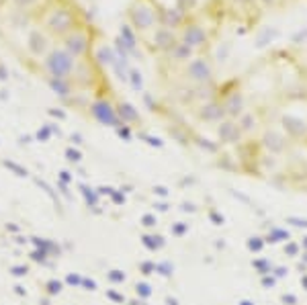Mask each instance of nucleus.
Here are the masks:
<instances>
[{
  "instance_id": "f257e3e1",
  "label": "nucleus",
  "mask_w": 307,
  "mask_h": 305,
  "mask_svg": "<svg viewBox=\"0 0 307 305\" xmlns=\"http://www.w3.org/2000/svg\"><path fill=\"white\" fill-rule=\"evenodd\" d=\"M39 23L53 39L62 41L68 33L84 25V17L74 0H47L39 12Z\"/></svg>"
},
{
  "instance_id": "f03ea898",
  "label": "nucleus",
  "mask_w": 307,
  "mask_h": 305,
  "mask_svg": "<svg viewBox=\"0 0 307 305\" xmlns=\"http://www.w3.org/2000/svg\"><path fill=\"white\" fill-rule=\"evenodd\" d=\"M127 23L146 37L162 25V6L158 0H133L127 8Z\"/></svg>"
},
{
  "instance_id": "7ed1b4c3",
  "label": "nucleus",
  "mask_w": 307,
  "mask_h": 305,
  "mask_svg": "<svg viewBox=\"0 0 307 305\" xmlns=\"http://www.w3.org/2000/svg\"><path fill=\"white\" fill-rule=\"evenodd\" d=\"M178 74H180V84H189V86L217 84V66L213 64L209 53L194 55L187 66L178 68Z\"/></svg>"
},
{
  "instance_id": "20e7f679",
  "label": "nucleus",
  "mask_w": 307,
  "mask_h": 305,
  "mask_svg": "<svg viewBox=\"0 0 307 305\" xmlns=\"http://www.w3.org/2000/svg\"><path fill=\"white\" fill-rule=\"evenodd\" d=\"M78 66V60L70 53L62 43L53 45L51 51L43 58V70L47 72V78H58V80H70Z\"/></svg>"
},
{
  "instance_id": "39448f33",
  "label": "nucleus",
  "mask_w": 307,
  "mask_h": 305,
  "mask_svg": "<svg viewBox=\"0 0 307 305\" xmlns=\"http://www.w3.org/2000/svg\"><path fill=\"white\" fill-rule=\"evenodd\" d=\"M62 45L74 55L76 60H86L92 58L94 51V25L84 23L78 29H74L72 33H68L62 39Z\"/></svg>"
},
{
  "instance_id": "423d86ee",
  "label": "nucleus",
  "mask_w": 307,
  "mask_h": 305,
  "mask_svg": "<svg viewBox=\"0 0 307 305\" xmlns=\"http://www.w3.org/2000/svg\"><path fill=\"white\" fill-rule=\"evenodd\" d=\"M178 39L192 47L197 53H209L213 43V37L209 33V27H205L197 17H191L189 23L178 31Z\"/></svg>"
},
{
  "instance_id": "0eeeda50",
  "label": "nucleus",
  "mask_w": 307,
  "mask_h": 305,
  "mask_svg": "<svg viewBox=\"0 0 307 305\" xmlns=\"http://www.w3.org/2000/svg\"><path fill=\"white\" fill-rule=\"evenodd\" d=\"M178 31L170 29V27H164L160 25L156 31H152L150 35L144 37V43L152 49V51H156V53H168L176 43H178Z\"/></svg>"
},
{
  "instance_id": "6e6552de",
  "label": "nucleus",
  "mask_w": 307,
  "mask_h": 305,
  "mask_svg": "<svg viewBox=\"0 0 307 305\" xmlns=\"http://www.w3.org/2000/svg\"><path fill=\"white\" fill-rule=\"evenodd\" d=\"M51 43H53V37L43 29V27H33L29 31V35H27V47H29V51L33 55H37V58H41V55L45 58L53 47Z\"/></svg>"
},
{
  "instance_id": "1a4fd4ad",
  "label": "nucleus",
  "mask_w": 307,
  "mask_h": 305,
  "mask_svg": "<svg viewBox=\"0 0 307 305\" xmlns=\"http://www.w3.org/2000/svg\"><path fill=\"white\" fill-rule=\"evenodd\" d=\"M194 55H199V53L194 51L192 47H189L187 43H183V41H178V43L168 53H164V64L168 66V68H174V70H178V68L187 66L194 58Z\"/></svg>"
},
{
  "instance_id": "9d476101",
  "label": "nucleus",
  "mask_w": 307,
  "mask_h": 305,
  "mask_svg": "<svg viewBox=\"0 0 307 305\" xmlns=\"http://www.w3.org/2000/svg\"><path fill=\"white\" fill-rule=\"evenodd\" d=\"M192 15H189L187 10H183L180 6H162V25L164 27H170L174 31H180L183 27L189 23Z\"/></svg>"
},
{
  "instance_id": "9b49d317",
  "label": "nucleus",
  "mask_w": 307,
  "mask_h": 305,
  "mask_svg": "<svg viewBox=\"0 0 307 305\" xmlns=\"http://www.w3.org/2000/svg\"><path fill=\"white\" fill-rule=\"evenodd\" d=\"M90 111H92V115H94V119H99L101 123H105V125H119V113L113 109V105H111L109 101H105V99H99V101H94L92 103V107H90Z\"/></svg>"
},
{
  "instance_id": "f8f14e48",
  "label": "nucleus",
  "mask_w": 307,
  "mask_h": 305,
  "mask_svg": "<svg viewBox=\"0 0 307 305\" xmlns=\"http://www.w3.org/2000/svg\"><path fill=\"white\" fill-rule=\"evenodd\" d=\"M119 41L123 43V47L127 49V53L129 55H139V47H137V43H139V33L133 29V27L129 25V23H121L119 25Z\"/></svg>"
},
{
  "instance_id": "ddd939ff",
  "label": "nucleus",
  "mask_w": 307,
  "mask_h": 305,
  "mask_svg": "<svg viewBox=\"0 0 307 305\" xmlns=\"http://www.w3.org/2000/svg\"><path fill=\"white\" fill-rule=\"evenodd\" d=\"M231 53H233L231 41H219V43L211 45V49H209V55H211L215 66H226L231 60Z\"/></svg>"
},
{
  "instance_id": "4468645a",
  "label": "nucleus",
  "mask_w": 307,
  "mask_h": 305,
  "mask_svg": "<svg viewBox=\"0 0 307 305\" xmlns=\"http://www.w3.org/2000/svg\"><path fill=\"white\" fill-rule=\"evenodd\" d=\"M92 60L99 64V66H111V68H113V64H115V60H117L115 47H113V45H107V43L96 45L94 51H92Z\"/></svg>"
},
{
  "instance_id": "2eb2a0df",
  "label": "nucleus",
  "mask_w": 307,
  "mask_h": 305,
  "mask_svg": "<svg viewBox=\"0 0 307 305\" xmlns=\"http://www.w3.org/2000/svg\"><path fill=\"white\" fill-rule=\"evenodd\" d=\"M281 31L276 29V27H260V29L254 33V47L256 49H264L269 47L274 39H278Z\"/></svg>"
},
{
  "instance_id": "dca6fc26",
  "label": "nucleus",
  "mask_w": 307,
  "mask_h": 305,
  "mask_svg": "<svg viewBox=\"0 0 307 305\" xmlns=\"http://www.w3.org/2000/svg\"><path fill=\"white\" fill-rule=\"evenodd\" d=\"M47 82H49V86L58 92V94H62V96H66V94H70L72 92V84H70V80H58V78H47Z\"/></svg>"
},
{
  "instance_id": "f3484780",
  "label": "nucleus",
  "mask_w": 307,
  "mask_h": 305,
  "mask_svg": "<svg viewBox=\"0 0 307 305\" xmlns=\"http://www.w3.org/2000/svg\"><path fill=\"white\" fill-rule=\"evenodd\" d=\"M119 117H121L123 121H137V113H135V109H133L129 103L119 105Z\"/></svg>"
},
{
  "instance_id": "a211bd4d",
  "label": "nucleus",
  "mask_w": 307,
  "mask_h": 305,
  "mask_svg": "<svg viewBox=\"0 0 307 305\" xmlns=\"http://www.w3.org/2000/svg\"><path fill=\"white\" fill-rule=\"evenodd\" d=\"M291 43L293 45H307V25L299 27V29L291 35Z\"/></svg>"
},
{
  "instance_id": "6ab92c4d",
  "label": "nucleus",
  "mask_w": 307,
  "mask_h": 305,
  "mask_svg": "<svg viewBox=\"0 0 307 305\" xmlns=\"http://www.w3.org/2000/svg\"><path fill=\"white\" fill-rule=\"evenodd\" d=\"M129 84L135 90H142V86H144V76H142V72H139L137 68H131V70H129Z\"/></svg>"
},
{
  "instance_id": "aec40b11",
  "label": "nucleus",
  "mask_w": 307,
  "mask_h": 305,
  "mask_svg": "<svg viewBox=\"0 0 307 305\" xmlns=\"http://www.w3.org/2000/svg\"><path fill=\"white\" fill-rule=\"evenodd\" d=\"M174 4L180 6L183 10H187L189 15H192V10L199 6V0H174Z\"/></svg>"
},
{
  "instance_id": "412c9836",
  "label": "nucleus",
  "mask_w": 307,
  "mask_h": 305,
  "mask_svg": "<svg viewBox=\"0 0 307 305\" xmlns=\"http://www.w3.org/2000/svg\"><path fill=\"white\" fill-rule=\"evenodd\" d=\"M41 0H12V4H15L19 10H31L35 8Z\"/></svg>"
},
{
  "instance_id": "4be33fe9",
  "label": "nucleus",
  "mask_w": 307,
  "mask_h": 305,
  "mask_svg": "<svg viewBox=\"0 0 307 305\" xmlns=\"http://www.w3.org/2000/svg\"><path fill=\"white\" fill-rule=\"evenodd\" d=\"M230 2L235 4V6H240V8H248L252 4H258V0H230Z\"/></svg>"
},
{
  "instance_id": "5701e85b",
  "label": "nucleus",
  "mask_w": 307,
  "mask_h": 305,
  "mask_svg": "<svg viewBox=\"0 0 307 305\" xmlns=\"http://www.w3.org/2000/svg\"><path fill=\"white\" fill-rule=\"evenodd\" d=\"M8 76V72H6V68L2 66V64H0V78H6Z\"/></svg>"
},
{
  "instance_id": "b1692460",
  "label": "nucleus",
  "mask_w": 307,
  "mask_h": 305,
  "mask_svg": "<svg viewBox=\"0 0 307 305\" xmlns=\"http://www.w3.org/2000/svg\"><path fill=\"white\" fill-rule=\"evenodd\" d=\"M0 2H2V0H0Z\"/></svg>"
}]
</instances>
